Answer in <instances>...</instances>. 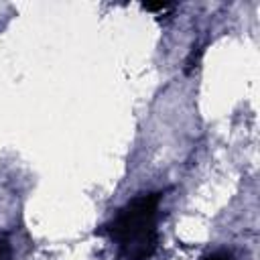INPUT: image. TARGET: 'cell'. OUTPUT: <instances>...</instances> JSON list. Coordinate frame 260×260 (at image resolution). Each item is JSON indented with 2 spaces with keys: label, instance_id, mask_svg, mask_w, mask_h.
I'll use <instances>...</instances> for the list:
<instances>
[{
  "label": "cell",
  "instance_id": "1",
  "mask_svg": "<svg viewBox=\"0 0 260 260\" xmlns=\"http://www.w3.org/2000/svg\"><path fill=\"white\" fill-rule=\"evenodd\" d=\"M156 209L158 193L130 201L108 225L112 240L118 242L126 260H148L156 250Z\"/></svg>",
  "mask_w": 260,
  "mask_h": 260
},
{
  "label": "cell",
  "instance_id": "2",
  "mask_svg": "<svg viewBox=\"0 0 260 260\" xmlns=\"http://www.w3.org/2000/svg\"><path fill=\"white\" fill-rule=\"evenodd\" d=\"M0 260H12V246L6 238H0Z\"/></svg>",
  "mask_w": 260,
  "mask_h": 260
},
{
  "label": "cell",
  "instance_id": "3",
  "mask_svg": "<svg viewBox=\"0 0 260 260\" xmlns=\"http://www.w3.org/2000/svg\"><path fill=\"white\" fill-rule=\"evenodd\" d=\"M144 8L150 10V12H167V10H173L171 4H144Z\"/></svg>",
  "mask_w": 260,
  "mask_h": 260
},
{
  "label": "cell",
  "instance_id": "4",
  "mask_svg": "<svg viewBox=\"0 0 260 260\" xmlns=\"http://www.w3.org/2000/svg\"><path fill=\"white\" fill-rule=\"evenodd\" d=\"M203 260H232V256L228 252H213V254L205 256Z\"/></svg>",
  "mask_w": 260,
  "mask_h": 260
}]
</instances>
